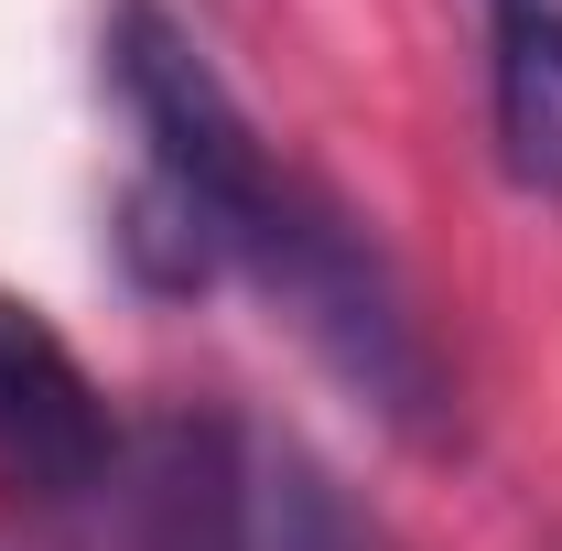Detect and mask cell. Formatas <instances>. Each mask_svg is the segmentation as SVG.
I'll return each instance as SVG.
<instances>
[{
    "instance_id": "1",
    "label": "cell",
    "mask_w": 562,
    "mask_h": 551,
    "mask_svg": "<svg viewBox=\"0 0 562 551\" xmlns=\"http://www.w3.org/2000/svg\"><path fill=\"white\" fill-rule=\"evenodd\" d=\"M109 87L140 131V173H131V206H120L131 281H151V292L260 281L325 368H347L390 421L422 432L432 421V357H422V325L401 314L379 249L357 238L347 206H325L260 140V120L227 98L206 44L162 0L109 11Z\"/></svg>"
},
{
    "instance_id": "2",
    "label": "cell",
    "mask_w": 562,
    "mask_h": 551,
    "mask_svg": "<svg viewBox=\"0 0 562 551\" xmlns=\"http://www.w3.org/2000/svg\"><path fill=\"white\" fill-rule=\"evenodd\" d=\"M44 551H260L249 519V454L227 421L151 412L120 421L87 476L33 497Z\"/></svg>"
},
{
    "instance_id": "3",
    "label": "cell",
    "mask_w": 562,
    "mask_h": 551,
    "mask_svg": "<svg viewBox=\"0 0 562 551\" xmlns=\"http://www.w3.org/2000/svg\"><path fill=\"white\" fill-rule=\"evenodd\" d=\"M109 432H120V412L76 368V346L33 303L0 292V476L22 486V497H44V486L87 476L109 454Z\"/></svg>"
},
{
    "instance_id": "4",
    "label": "cell",
    "mask_w": 562,
    "mask_h": 551,
    "mask_svg": "<svg viewBox=\"0 0 562 551\" xmlns=\"http://www.w3.org/2000/svg\"><path fill=\"white\" fill-rule=\"evenodd\" d=\"M487 120L519 195H562V0H487Z\"/></svg>"
}]
</instances>
